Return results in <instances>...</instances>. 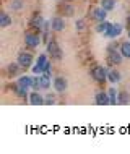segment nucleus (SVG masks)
I'll list each match as a JSON object with an SVG mask.
<instances>
[{
  "label": "nucleus",
  "mask_w": 130,
  "mask_h": 154,
  "mask_svg": "<svg viewBox=\"0 0 130 154\" xmlns=\"http://www.w3.org/2000/svg\"><path fill=\"white\" fill-rule=\"evenodd\" d=\"M33 72H34L36 75H51V63L47 62V57H46V54H41L39 59H37L36 65L33 66Z\"/></svg>",
  "instance_id": "f257e3e1"
},
{
  "label": "nucleus",
  "mask_w": 130,
  "mask_h": 154,
  "mask_svg": "<svg viewBox=\"0 0 130 154\" xmlns=\"http://www.w3.org/2000/svg\"><path fill=\"white\" fill-rule=\"evenodd\" d=\"M49 86H51V78H49V75H41V76H36L34 78V85H33V88L36 89H47Z\"/></svg>",
  "instance_id": "f03ea898"
},
{
  "label": "nucleus",
  "mask_w": 130,
  "mask_h": 154,
  "mask_svg": "<svg viewBox=\"0 0 130 154\" xmlns=\"http://www.w3.org/2000/svg\"><path fill=\"white\" fill-rule=\"evenodd\" d=\"M91 76H93V80H96V81H104L107 76V70L104 68V66H94L93 72H91Z\"/></svg>",
  "instance_id": "7ed1b4c3"
},
{
  "label": "nucleus",
  "mask_w": 130,
  "mask_h": 154,
  "mask_svg": "<svg viewBox=\"0 0 130 154\" xmlns=\"http://www.w3.org/2000/svg\"><path fill=\"white\" fill-rule=\"evenodd\" d=\"M18 63H20V66H31L33 55L29 52H20L18 54Z\"/></svg>",
  "instance_id": "20e7f679"
},
{
  "label": "nucleus",
  "mask_w": 130,
  "mask_h": 154,
  "mask_svg": "<svg viewBox=\"0 0 130 154\" xmlns=\"http://www.w3.org/2000/svg\"><path fill=\"white\" fill-rule=\"evenodd\" d=\"M91 16H93V20L96 21H106V16H107V10L106 8H93V11H91Z\"/></svg>",
  "instance_id": "39448f33"
},
{
  "label": "nucleus",
  "mask_w": 130,
  "mask_h": 154,
  "mask_svg": "<svg viewBox=\"0 0 130 154\" xmlns=\"http://www.w3.org/2000/svg\"><path fill=\"white\" fill-rule=\"evenodd\" d=\"M94 102L98 104V106H109V104H111V97H109V94L99 91V93H96V96H94Z\"/></svg>",
  "instance_id": "423d86ee"
},
{
  "label": "nucleus",
  "mask_w": 130,
  "mask_h": 154,
  "mask_svg": "<svg viewBox=\"0 0 130 154\" xmlns=\"http://www.w3.org/2000/svg\"><path fill=\"white\" fill-rule=\"evenodd\" d=\"M67 86H68V83H67V80L64 76H59L54 80V89H55L57 93H64L67 89Z\"/></svg>",
  "instance_id": "0eeeda50"
},
{
  "label": "nucleus",
  "mask_w": 130,
  "mask_h": 154,
  "mask_svg": "<svg viewBox=\"0 0 130 154\" xmlns=\"http://www.w3.org/2000/svg\"><path fill=\"white\" fill-rule=\"evenodd\" d=\"M24 42H26L28 47L34 49V47H37V45L41 44V37L36 36V34H26V37H24Z\"/></svg>",
  "instance_id": "6e6552de"
},
{
  "label": "nucleus",
  "mask_w": 130,
  "mask_h": 154,
  "mask_svg": "<svg viewBox=\"0 0 130 154\" xmlns=\"http://www.w3.org/2000/svg\"><path fill=\"white\" fill-rule=\"evenodd\" d=\"M47 51H49V54L55 55V59H60L62 57V51H60V47H59V44L55 41H51V42L47 44Z\"/></svg>",
  "instance_id": "1a4fd4ad"
},
{
  "label": "nucleus",
  "mask_w": 130,
  "mask_h": 154,
  "mask_svg": "<svg viewBox=\"0 0 130 154\" xmlns=\"http://www.w3.org/2000/svg\"><path fill=\"white\" fill-rule=\"evenodd\" d=\"M29 102H31V106H44L46 99L41 96V93H31V96H29Z\"/></svg>",
  "instance_id": "9d476101"
},
{
  "label": "nucleus",
  "mask_w": 130,
  "mask_h": 154,
  "mask_svg": "<svg viewBox=\"0 0 130 154\" xmlns=\"http://www.w3.org/2000/svg\"><path fill=\"white\" fill-rule=\"evenodd\" d=\"M122 34V24H119V23H116V24H112V28H111V31L106 32V37H111V39H114V37L117 36H120Z\"/></svg>",
  "instance_id": "9b49d317"
},
{
  "label": "nucleus",
  "mask_w": 130,
  "mask_h": 154,
  "mask_svg": "<svg viewBox=\"0 0 130 154\" xmlns=\"http://www.w3.org/2000/svg\"><path fill=\"white\" fill-rule=\"evenodd\" d=\"M122 54H119V51H114V49H109V60L114 65H119L122 62Z\"/></svg>",
  "instance_id": "f8f14e48"
},
{
  "label": "nucleus",
  "mask_w": 130,
  "mask_h": 154,
  "mask_svg": "<svg viewBox=\"0 0 130 154\" xmlns=\"http://www.w3.org/2000/svg\"><path fill=\"white\" fill-rule=\"evenodd\" d=\"M16 85H20V86H23V88L29 89V88H33V85H34V78H31V76H21Z\"/></svg>",
  "instance_id": "ddd939ff"
},
{
  "label": "nucleus",
  "mask_w": 130,
  "mask_h": 154,
  "mask_svg": "<svg viewBox=\"0 0 130 154\" xmlns=\"http://www.w3.org/2000/svg\"><path fill=\"white\" fill-rule=\"evenodd\" d=\"M51 26H52V29L54 31H62L65 28V21L62 18H52V21H51Z\"/></svg>",
  "instance_id": "4468645a"
},
{
  "label": "nucleus",
  "mask_w": 130,
  "mask_h": 154,
  "mask_svg": "<svg viewBox=\"0 0 130 154\" xmlns=\"http://www.w3.org/2000/svg\"><path fill=\"white\" fill-rule=\"evenodd\" d=\"M111 28H112V24L109 21H101L98 26H96V32H103V34H106V32L111 31Z\"/></svg>",
  "instance_id": "2eb2a0df"
},
{
  "label": "nucleus",
  "mask_w": 130,
  "mask_h": 154,
  "mask_svg": "<svg viewBox=\"0 0 130 154\" xmlns=\"http://www.w3.org/2000/svg\"><path fill=\"white\" fill-rule=\"evenodd\" d=\"M120 78H122V75L117 72V70H111V72H107V80L111 83H119Z\"/></svg>",
  "instance_id": "dca6fc26"
},
{
  "label": "nucleus",
  "mask_w": 130,
  "mask_h": 154,
  "mask_svg": "<svg viewBox=\"0 0 130 154\" xmlns=\"http://www.w3.org/2000/svg\"><path fill=\"white\" fill-rule=\"evenodd\" d=\"M128 101H130V96H128V93H119V97H117V104H119V106L128 104Z\"/></svg>",
  "instance_id": "f3484780"
},
{
  "label": "nucleus",
  "mask_w": 130,
  "mask_h": 154,
  "mask_svg": "<svg viewBox=\"0 0 130 154\" xmlns=\"http://www.w3.org/2000/svg\"><path fill=\"white\" fill-rule=\"evenodd\" d=\"M120 54H122L125 59H130V42H124L120 45Z\"/></svg>",
  "instance_id": "a211bd4d"
},
{
  "label": "nucleus",
  "mask_w": 130,
  "mask_h": 154,
  "mask_svg": "<svg viewBox=\"0 0 130 154\" xmlns=\"http://www.w3.org/2000/svg\"><path fill=\"white\" fill-rule=\"evenodd\" d=\"M10 23H11V20H10V16H8L7 13H2V15H0V24H2V28L10 26Z\"/></svg>",
  "instance_id": "6ab92c4d"
},
{
  "label": "nucleus",
  "mask_w": 130,
  "mask_h": 154,
  "mask_svg": "<svg viewBox=\"0 0 130 154\" xmlns=\"http://www.w3.org/2000/svg\"><path fill=\"white\" fill-rule=\"evenodd\" d=\"M103 8H106L107 11H111L112 8L116 7V0H103V5H101Z\"/></svg>",
  "instance_id": "aec40b11"
},
{
  "label": "nucleus",
  "mask_w": 130,
  "mask_h": 154,
  "mask_svg": "<svg viewBox=\"0 0 130 154\" xmlns=\"http://www.w3.org/2000/svg\"><path fill=\"white\" fill-rule=\"evenodd\" d=\"M44 20H43V16L41 15H36L34 18H33V26L34 28H41V26H44Z\"/></svg>",
  "instance_id": "412c9836"
},
{
  "label": "nucleus",
  "mask_w": 130,
  "mask_h": 154,
  "mask_svg": "<svg viewBox=\"0 0 130 154\" xmlns=\"http://www.w3.org/2000/svg\"><path fill=\"white\" fill-rule=\"evenodd\" d=\"M107 94H109V97H111V104H112V106H116V104H117V91L114 88H111L107 91Z\"/></svg>",
  "instance_id": "4be33fe9"
},
{
  "label": "nucleus",
  "mask_w": 130,
  "mask_h": 154,
  "mask_svg": "<svg viewBox=\"0 0 130 154\" xmlns=\"http://www.w3.org/2000/svg\"><path fill=\"white\" fill-rule=\"evenodd\" d=\"M18 65H20V63H18ZM18 65L11 63L10 66H8V73H10V75H16V73H18Z\"/></svg>",
  "instance_id": "5701e85b"
},
{
  "label": "nucleus",
  "mask_w": 130,
  "mask_h": 154,
  "mask_svg": "<svg viewBox=\"0 0 130 154\" xmlns=\"http://www.w3.org/2000/svg\"><path fill=\"white\" fill-rule=\"evenodd\" d=\"M75 26H77L78 31H83V29H85V21H83V20H80V21L75 23Z\"/></svg>",
  "instance_id": "b1692460"
},
{
  "label": "nucleus",
  "mask_w": 130,
  "mask_h": 154,
  "mask_svg": "<svg viewBox=\"0 0 130 154\" xmlns=\"http://www.w3.org/2000/svg\"><path fill=\"white\" fill-rule=\"evenodd\" d=\"M11 8H13V10H20V8H21V2H20V0H15V2L11 3Z\"/></svg>",
  "instance_id": "393cba45"
},
{
  "label": "nucleus",
  "mask_w": 130,
  "mask_h": 154,
  "mask_svg": "<svg viewBox=\"0 0 130 154\" xmlns=\"http://www.w3.org/2000/svg\"><path fill=\"white\" fill-rule=\"evenodd\" d=\"M54 102H55L54 96H47V99H46V104H54Z\"/></svg>",
  "instance_id": "a878e982"
},
{
  "label": "nucleus",
  "mask_w": 130,
  "mask_h": 154,
  "mask_svg": "<svg viewBox=\"0 0 130 154\" xmlns=\"http://www.w3.org/2000/svg\"><path fill=\"white\" fill-rule=\"evenodd\" d=\"M128 37H130V31H128Z\"/></svg>",
  "instance_id": "bb28decb"
},
{
  "label": "nucleus",
  "mask_w": 130,
  "mask_h": 154,
  "mask_svg": "<svg viewBox=\"0 0 130 154\" xmlns=\"http://www.w3.org/2000/svg\"><path fill=\"white\" fill-rule=\"evenodd\" d=\"M128 21H130V16H128Z\"/></svg>",
  "instance_id": "cd10ccee"
}]
</instances>
